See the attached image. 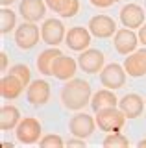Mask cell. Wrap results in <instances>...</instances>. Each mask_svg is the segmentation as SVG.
Wrapping results in <instances>:
<instances>
[{
    "mask_svg": "<svg viewBox=\"0 0 146 148\" xmlns=\"http://www.w3.org/2000/svg\"><path fill=\"white\" fill-rule=\"evenodd\" d=\"M87 28L91 30V34L94 37H98V39H107V37L117 34V22L109 15H94L89 21Z\"/></svg>",
    "mask_w": 146,
    "mask_h": 148,
    "instance_id": "30bf717a",
    "label": "cell"
},
{
    "mask_svg": "<svg viewBox=\"0 0 146 148\" xmlns=\"http://www.w3.org/2000/svg\"><path fill=\"white\" fill-rule=\"evenodd\" d=\"M137 146H139V148H143V146H146V139H143V141H139V143H137Z\"/></svg>",
    "mask_w": 146,
    "mask_h": 148,
    "instance_id": "d6a6232c",
    "label": "cell"
},
{
    "mask_svg": "<svg viewBox=\"0 0 146 148\" xmlns=\"http://www.w3.org/2000/svg\"><path fill=\"white\" fill-rule=\"evenodd\" d=\"M41 122L33 117H26L19 122L15 128V137L22 145H33V143L41 141Z\"/></svg>",
    "mask_w": 146,
    "mask_h": 148,
    "instance_id": "277c9868",
    "label": "cell"
},
{
    "mask_svg": "<svg viewBox=\"0 0 146 148\" xmlns=\"http://www.w3.org/2000/svg\"><path fill=\"white\" fill-rule=\"evenodd\" d=\"M44 2H46V6L52 9L54 13L61 15V13L67 9V6L70 4V0H44Z\"/></svg>",
    "mask_w": 146,
    "mask_h": 148,
    "instance_id": "484cf974",
    "label": "cell"
},
{
    "mask_svg": "<svg viewBox=\"0 0 146 148\" xmlns=\"http://www.w3.org/2000/svg\"><path fill=\"white\" fill-rule=\"evenodd\" d=\"M91 108L96 113L98 109H104V108H111V106H118V98L117 95L113 92V89H100L98 92H94L93 98H91Z\"/></svg>",
    "mask_w": 146,
    "mask_h": 148,
    "instance_id": "ffe728a7",
    "label": "cell"
},
{
    "mask_svg": "<svg viewBox=\"0 0 146 148\" xmlns=\"http://www.w3.org/2000/svg\"><path fill=\"white\" fill-rule=\"evenodd\" d=\"M91 30L89 28H83V26H74L67 32V37H65V43L70 50L74 52H83V50L89 48L91 45Z\"/></svg>",
    "mask_w": 146,
    "mask_h": 148,
    "instance_id": "4fadbf2b",
    "label": "cell"
},
{
    "mask_svg": "<svg viewBox=\"0 0 146 148\" xmlns=\"http://www.w3.org/2000/svg\"><path fill=\"white\" fill-rule=\"evenodd\" d=\"M41 39V28L35 22L24 21L22 24L15 28V43L22 50H30L39 43Z\"/></svg>",
    "mask_w": 146,
    "mask_h": 148,
    "instance_id": "3957f363",
    "label": "cell"
},
{
    "mask_svg": "<svg viewBox=\"0 0 146 148\" xmlns=\"http://www.w3.org/2000/svg\"><path fill=\"white\" fill-rule=\"evenodd\" d=\"M2 146H4V148H13V145H11V143H4Z\"/></svg>",
    "mask_w": 146,
    "mask_h": 148,
    "instance_id": "836d02e7",
    "label": "cell"
},
{
    "mask_svg": "<svg viewBox=\"0 0 146 148\" xmlns=\"http://www.w3.org/2000/svg\"><path fill=\"white\" fill-rule=\"evenodd\" d=\"M39 145L43 148H61V146H65V141L59 135H56V133H48V135L41 137Z\"/></svg>",
    "mask_w": 146,
    "mask_h": 148,
    "instance_id": "d4e9b609",
    "label": "cell"
},
{
    "mask_svg": "<svg viewBox=\"0 0 146 148\" xmlns=\"http://www.w3.org/2000/svg\"><path fill=\"white\" fill-rule=\"evenodd\" d=\"M139 41H141L143 45H146V22L139 28Z\"/></svg>",
    "mask_w": 146,
    "mask_h": 148,
    "instance_id": "4dcf8cb0",
    "label": "cell"
},
{
    "mask_svg": "<svg viewBox=\"0 0 146 148\" xmlns=\"http://www.w3.org/2000/svg\"><path fill=\"white\" fill-rule=\"evenodd\" d=\"M15 28H17V13L4 6L0 9V34L6 35Z\"/></svg>",
    "mask_w": 146,
    "mask_h": 148,
    "instance_id": "7402d4cb",
    "label": "cell"
},
{
    "mask_svg": "<svg viewBox=\"0 0 146 148\" xmlns=\"http://www.w3.org/2000/svg\"><path fill=\"white\" fill-rule=\"evenodd\" d=\"M96 119H93L87 113H76L74 117L68 120V130L74 137H81L87 139L94 133V128H96Z\"/></svg>",
    "mask_w": 146,
    "mask_h": 148,
    "instance_id": "9c48e42d",
    "label": "cell"
},
{
    "mask_svg": "<svg viewBox=\"0 0 146 148\" xmlns=\"http://www.w3.org/2000/svg\"><path fill=\"white\" fill-rule=\"evenodd\" d=\"M144 11L139 4H126L120 9V22L122 26L131 28V30H139L144 24Z\"/></svg>",
    "mask_w": 146,
    "mask_h": 148,
    "instance_id": "2e32d148",
    "label": "cell"
},
{
    "mask_svg": "<svg viewBox=\"0 0 146 148\" xmlns=\"http://www.w3.org/2000/svg\"><path fill=\"white\" fill-rule=\"evenodd\" d=\"M78 65H80L81 71L87 72V74H98L106 67V56L98 48H87L83 52H80Z\"/></svg>",
    "mask_w": 146,
    "mask_h": 148,
    "instance_id": "8992f818",
    "label": "cell"
},
{
    "mask_svg": "<svg viewBox=\"0 0 146 148\" xmlns=\"http://www.w3.org/2000/svg\"><path fill=\"white\" fill-rule=\"evenodd\" d=\"M6 69H8V54L0 52V71L6 72Z\"/></svg>",
    "mask_w": 146,
    "mask_h": 148,
    "instance_id": "f546056e",
    "label": "cell"
},
{
    "mask_svg": "<svg viewBox=\"0 0 146 148\" xmlns=\"http://www.w3.org/2000/svg\"><path fill=\"white\" fill-rule=\"evenodd\" d=\"M124 69H126L128 76H131V78L146 76V52L143 48L131 52L124 59Z\"/></svg>",
    "mask_w": 146,
    "mask_h": 148,
    "instance_id": "e0dca14e",
    "label": "cell"
},
{
    "mask_svg": "<svg viewBox=\"0 0 146 148\" xmlns=\"http://www.w3.org/2000/svg\"><path fill=\"white\" fill-rule=\"evenodd\" d=\"M67 28L59 18H46L41 26V39L50 46H57L65 41Z\"/></svg>",
    "mask_w": 146,
    "mask_h": 148,
    "instance_id": "5b68a950",
    "label": "cell"
},
{
    "mask_svg": "<svg viewBox=\"0 0 146 148\" xmlns=\"http://www.w3.org/2000/svg\"><path fill=\"white\" fill-rule=\"evenodd\" d=\"M26 98L33 108L48 104L50 100V83L46 80H35L26 87Z\"/></svg>",
    "mask_w": 146,
    "mask_h": 148,
    "instance_id": "7c38bea8",
    "label": "cell"
},
{
    "mask_svg": "<svg viewBox=\"0 0 146 148\" xmlns=\"http://www.w3.org/2000/svg\"><path fill=\"white\" fill-rule=\"evenodd\" d=\"M22 120L20 117V111L15 108V106L8 104V106H2L0 109V128L2 132H11L19 126V122Z\"/></svg>",
    "mask_w": 146,
    "mask_h": 148,
    "instance_id": "d6986e66",
    "label": "cell"
},
{
    "mask_svg": "<svg viewBox=\"0 0 146 148\" xmlns=\"http://www.w3.org/2000/svg\"><path fill=\"white\" fill-rule=\"evenodd\" d=\"M126 69L124 65H118V63H109L102 69L100 72V82H102L104 87L107 89H120L122 85L126 83Z\"/></svg>",
    "mask_w": 146,
    "mask_h": 148,
    "instance_id": "52a82bcc",
    "label": "cell"
},
{
    "mask_svg": "<svg viewBox=\"0 0 146 148\" xmlns=\"http://www.w3.org/2000/svg\"><path fill=\"white\" fill-rule=\"evenodd\" d=\"M118 108L124 111V115L128 119H137L143 115V111L146 109V102L143 100V96H139L137 92H128L126 96H122L118 100Z\"/></svg>",
    "mask_w": 146,
    "mask_h": 148,
    "instance_id": "9a60e30c",
    "label": "cell"
},
{
    "mask_svg": "<svg viewBox=\"0 0 146 148\" xmlns=\"http://www.w3.org/2000/svg\"><path fill=\"white\" fill-rule=\"evenodd\" d=\"M96 124L102 132L106 133H115V132H120L126 124V115L118 106H111V108H104V109H98L96 111Z\"/></svg>",
    "mask_w": 146,
    "mask_h": 148,
    "instance_id": "7a4b0ae2",
    "label": "cell"
},
{
    "mask_svg": "<svg viewBox=\"0 0 146 148\" xmlns=\"http://www.w3.org/2000/svg\"><path fill=\"white\" fill-rule=\"evenodd\" d=\"M102 145L107 148H126V146H130V139L124 133L115 132V133H107V137L104 139Z\"/></svg>",
    "mask_w": 146,
    "mask_h": 148,
    "instance_id": "603a6c76",
    "label": "cell"
},
{
    "mask_svg": "<svg viewBox=\"0 0 146 148\" xmlns=\"http://www.w3.org/2000/svg\"><path fill=\"white\" fill-rule=\"evenodd\" d=\"M78 11H80V0H70V4H68L67 9L61 13V17L63 18H72V17L78 15Z\"/></svg>",
    "mask_w": 146,
    "mask_h": 148,
    "instance_id": "4316f807",
    "label": "cell"
},
{
    "mask_svg": "<svg viewBox=\"0 0 146 148\" xmlns=\"http://www.w3.org/2000/svg\"><path fill=\"white\" fill-rule=\"evenodd\" d=\"M78 67L80 65H78L76 59L61 54V56H57V58L54 59V63H52V76L57 78V80H61V82H68V80L74 78Z\"/></svg>",
    "mask_w": 146,
    "mask_h": 148,
    "instance_id": "8fae6325",
    "label": "cell"
},
{
    "mask_svg": "<svg viewBox=\"0 0 146 148\" xmlns=\"http://www.w3.org/2000/svg\"><path fill=\"white\" fill-rule=\"evenodd\" d=\"M61 56V50L57 46H50V48L43 50L39 56H37V71L39 74H44V76H52V63L54 59Z\"/></svg>",
    "mask_w": 146,
    "mask_h": 148,
    "instance_id": "44dd1931",
    "label": "cell"
},
{
    "mask_svg": "<svg viewBox=\"0 0 146 148\" xmlns=\"http://www.w3.org/2000/svg\"><path fill=\"white\" fill-rule=\"evenodd\" d=\"M139 34H135L131 28H122V30H117L115 37H113V45H115V50L122 56H130L131 52H135L137 46H139Z\"/></svg>",
    "mask_w": 146,
    "mask_h": 148,
    "instance_id": "ba28073f",
    "label": "cell"
},
{
    "mask_svg": "<svg viewBox=\"0 0 146 148\" xmlns=\"http://www.w3.org/2000/svg\"><path fill=\"white\" fill-rule=\"evenodd\" d=\"M24 89H26L24 83L11 72H8L6 76H2V80H0V95H2V98H6V100L19 98Z\"/></svg>",
    "mask_w": 146,
    "mask_h": 148,
    "instance_id": "ac0fdd59",
    "label": "cell"
},
{
    "mask_svg": "<svg viewBox=\"0 0 146 148\" xmlns=\"http://www.w3.org/2000/svg\"><path fill=\"white\" fill-rule=\"evenodd\" d=\"M67 146H85V139L81 137H74V139H68Z\"/></svg>",
    "mask_w": 146,
    "mask_h": 148,
    "instance_id": "f1b7e54d",
    "label": "cell"
},
{
    "mask_svg": "<svg viewBox=\"0 0 146 148\" xmlns=\"http://www.w3.org/2000/svg\"><path fill=\"white\" fill-rule=\"evenodd\" d=\"M13 2H15V0H0V4H2V6H10V4H13Z\"/></svg>",
    "mask_w": 146,
    "mask_h": 148,
    "instance_id": "1f68e13d",
    "label": "cell"
},
{
    "mask_svg": "<svg viewBox=\"0 0 146 148\" xmlns=\"http://www.w3.org/2000/svg\"><path fill=\"white\" fill-rule=\"evenodd\" d=\"M46 2L44 0H20L19 4V13L24 21L30 22H39L46 15Z\"/></svg>",
    "mask_w": 146,
    "mask_h": 148,
    "instance_id": "5bb4252c",
    "label": "cell"
},
{
    "mask_svg": "<svg viewBox=\"0 0 146 148\" xmlns=\"http://www.w3.org/2000/svg\"><path fill=\"white\" fill-rule=\"evenodd\" d=\"M93 98V89H91V83L80 78H72L68 80L61 89V102L67 109L72 111H80L83 109L87 104H91Z\"/></svg>",
    "mask_w": 146,
    "mask_h": 148,
    "instance_id": "6da1fadb",
    "label": "cell"
},
{
    "mask_svg": "<svg viewBox=\"0 0 146 148\" xmlns=\"http://www.w3.org/2000/svg\"><path fill=\"white\" fill-rule=\"evenodd\" d=\"M10 72L11 74H15L19 80L24 83V87H28L30 83H31V71H30V67L28 65H24V63H17V65H13V67L10 69Z\"/></svg>",
    "mask_w": 146,
    "mask_h": 148,
    "instance_id": "cb8c5ba5",
    "label": "cell"
},
{
    "mask_svg": "<svg viewBox=\"0 0 146 148\" xmlns=\"http://www.w3.org/2000/svg\"><path fill=\"white\" fill-rule=\"evenodd\" d=\"M94 8H111L113 4H117V0H89Z\"/></svg>",
    "mask_w": 146,
    "mask_h": 148,
    "instance_id": "83f0119b",
    "label": "cell"
},
{
    "mask_svg": "<svg viewBox=\"0 0 146 148\" xmlns=\"http://www.w3.org/2000/svg\"><path fill=\"white\" fill-rule=\"evenodd\" d=\"M144 6H146V0H144Z\"/></svg>",
    "mask_w": 146,
    "mask_h": 148,
    "instance_id": "e575fe53",
    "label": "cell"
},
{
    "mask_svg": "<svg viewBox=\"0 0 146 148\" xmlns=\"http://www.w3.org/2000/svg\"><path fill=\"white\" fill-rule=\"evenodd\" d=\"M117 2H118V0H117Z\"/></svg>",
    "mask_w": 146,
    "mask_h": 148,
    "instance_id": "d590c367",
    "label": "cell"
}]
</instances>
